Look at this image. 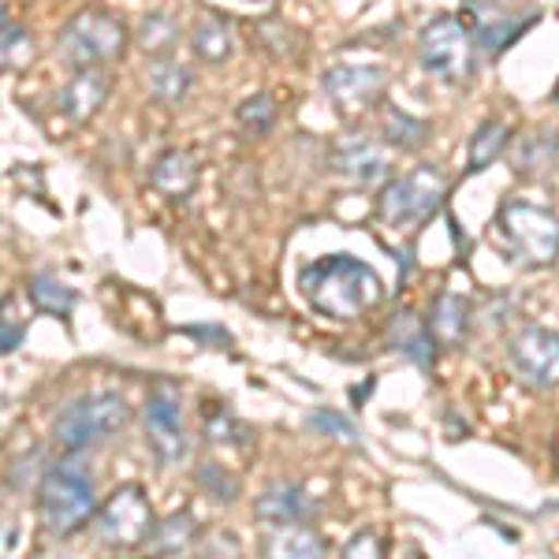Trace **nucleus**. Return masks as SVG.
<instances>
[{
    "mask_svg": "<svg viewBox=\"0 0 559 559\" xmlns=\"http://www.w3.org/2000/svg\"><path fill=\"white\" fill-rule=\"evenodd\" d=\"M299 287L306 302L332 321L362 318L384 295L381 276L373 273V265H366V261L350 254H329L318 258L313 265H306L299 273Z\"/></svg>",
    "mask_w": 559,
    "mask_h": 559,
    "instance_id": "f257e3e1",
    "label": "nucleus"
},
{
    "mask_svg": "<svg viewBox=\"0 0 559 559\" xmlns=\"http://www.w3.org/2000/svg\"><path fill=\"white\" fill-rule=\"evenodd\" d=\"M97 508L94 477L83 463L64 459V463H52L38 481V515L49 526V534L68 537L75 530H83L90 515Z\"/></svg>",
    "mask_w": 559,
    "mask_h": 559,
    "instance_id": "f03ea898",
    "label": "nucleus"
},
{
    "mask_svg": "<svg viewBox=\"0 0 559 559\" xmlns=\"http://www.w3.org/2000/svg\"><path fill=\"white\" fill-rule=\"evenodd\" d=\"M128 49V26L116 15L86 8L75 20H68V26L60 31L57 52L71 71H86V68H102L123 57Z\"/></svg>",
    "mask_w": 559,
    "mask_h": 559,
    "instance_id": "7ed1b4c3",
    "label": "nucleus"
},
{
    "mask_svg": "<svg viewBox=\"0 0 559 559\" xmlns=\"http://www.w3.org/2000/svg\"><path fill=\"white\" fill-rule=\"evenodd\" d=\"M128 426V403L116 392H94L83 400L68 403L64 411L52 421V440H57L64 452H86L90 444L105 437H116Z\"/></svg>",
    "mask_w": 559,
    "mask_h": 559,
    "instance_id": "20e7f679",
    "label": "nucleus"
},
{
    "mask_svg": "<svg viewBox=\"0 0 559 559\" xmlns=\"http://www.w3.org/2000/svg\"><path fill=\"white\" fill-rule=\"evenodd\" d=\"M508 254L519 265H548L559 258V216L552 210H540L534 202H508L496 216Z\"/></svg>",
    "mask_w": 559,
    "mask_h": 559,
    "instance_id": "39448f33",
    "label": "nucleus"
},
{
    "mask_svg": "<svg viewBox=\"0 0 559 559\" xmlns=\"http://www.w3.org/2000/svg\"><path fill=\"white\" fill-rule=\"evenodd\" d=\"M448 194V179L437 173L432 165H421L407 173L403 179H392V183L381 191V202H377V213L388 228L395 231H414L429 221L432 213L444 205Z\"/></svg>",
    "mask_w": 559,
    "mask_h": 559,
    "instance_id": "423d86ee",
    "label": "nucleus"
},
{
    "mask_svg": "<svg viewBox=\"0 0 559 559\" xmlns=\"http://www.w3.org/2000/svg\"><path fill=\"white\" fill-rule=\"evenodd\" d=\"M474 31L466 23L452 20V15H440L421 31L418 57L421 68L432 71L444 83H463L474 68Z\"/></svg>",
    "mask_w": 559,
    "mask_h": 559,
    "instance_id": "0eeeda50",
    "label": "nucleus"
},
{
    "mask_svg": "<svg viewBox=\"0 0 559 559\" xmlns=\"http://www.w3.org/2000/svg\"><path fill=\"white\" fill-rule=\"evenodd\" d=\"M153 508L139 485H123L97 511V540L108 548H134L153 537Z\"/></svg>",
    "mask_w": 559,
    "mask_h": 559,
    "instance_id": "6e6552de",
    "label": "nucleus"
},
{
    "mask_svg": "<svg viewBox=\"0 0 559 559\" xmlns=\"http://www.w3.org/2000/svg\"><path fill=\"white\" fill-rule=\"evenodd\" d=\"M508 362L530 388L559 384V332L526 324L508 340Z\"/></svg>",
    "mask_w": 559,
    "mask_h": 559,
    "instance_id": "1a4fd4ad",
    "label": "nucleus"
},
{
    "mask_svg": "<svg viewBox=\"0 0 559 559\" xmlns=\"http://www.w3.org/2000/svg\"><path fill=\"white\" fill-rule=\"evenodd\" d=\"M388 86V71L373 64H336L324 71V94L340 116L366 112Z\"/></svg>",
    "mask_w": 559,
    "mask_h": 559,
    "instance_id": "9d476101",
    "label": "nucleus"
},
{
    "mask_svg": "<svg viewBox=\"0 0 559 559\" xmlns=\"http://www.w3.org/2000/svg\"><path fill=\"white\" fill-rule=\"evenodd\" d=\"M332 173L344 176L355 187H381L392 176V157L384 146H377L366 134H344L332 146Z\"/></svg>",
    "mask_w": 559,
    "mask_h": 559,
    "instance_id": "9b49d317",
    "label": "nucleus"
},
{
    "mask_svg": "<svg viewBox=\"0 0 559 559\" xmlns=\"http://www.w3.org/2000/svg\"><path fill=\"white\" fill-rule=\"evenodd\" d=\"M142 421H146V437L157 463L173 466L187 455L183 411H179V400L173 392H153L146 400V411H142Z\"/></svg>",
    "mask_w": 559,
    "mask_h": 559,
    "instance_id": "f8f14e48",
    "label": "nucleus"
},
{
    "mask_svg": "<svg viewBox=\"0 0 559 559\" xmlns=\"http://www.w3.org/2000/svg\"><path fill=\"white\" fill-rule=\"evenodd\" d=\"M108 94H112V75L102 68H86V71H79L64 90H60L57 108L68 123H75L79 128V123L94 120L97 108L108 102Z\"/></svg>",
    "mask_w": 559,
    "mask_h": 559,
    "instance_id": "ddd939ff",
    "label": "nucleus"
},
{
    "mask_svg": "<svg viewBox=\"0 0 559 559\" xmlns=\"http://www.w3.org/2000/svg\"><path fill=\"white\" fill-rule=\"evenodd\" d=\"M313 511H318V503H313V496L302 489V485H269L265 492L254 500V515L261 522H269V526H292V522H306L313 519Z\"/></svg>",
    "mask_w": 559,
    "mask_h": 559,
    "instance_id": "4468645a",
    "label": "nucleus"
},
{
    "mask_svg": "<svg viewBox=\"0 0 559 559\" xmlns=\"http://www.w3.org/2000/svg\"><path fill=\"white\" fill-rule=\"evenodd\" d=\"M198 176H202L198 157H194V153H187V150L160 153V157L153 160V168H150V183L157 187L165 198H191L194 187H198Z\"/></svg>",
    "mask_w": 559,
    "mask_h": 559,
    "instance_id": "2eb2a0df",
    "label": "nucleus"
},
{
    "mask_svg": "<svg viewBox=\"0 0 559 559\" xmlns=\"http://www.w3.org/2000/svg\"><path fill=\"white\" fill-rule=\"evenodd\" d=\"M388 344H392L400 355H407L414 366L429 369L432 366V355H437V336H432L429 324H421L418 313L411 310H400L392 321H388Z\"/></svg>",
    "mask_w": 559,
    "mask_h": 559,
    "instance_id": "dca6fc26",
    "label": "nucleus"
},
{
    "mask_svg": "<svg viewBox=\"0 0 559 559\" xmlns=\"http://www.w3.org/2000/svg\"><path fill=\"white\" fill-rule=\"evenodd\" d=\"M466 324H471V306H466V299H459V295L444 292L437 302H432L429 329H432V336H437V344L455 347L459 340L466 336Z\"/></svg>",
    "mask_w": 559,
    "mask_h": 559,
    "instance_id": "f3484780",
    "label": "nucleus"
},
{
    "mask_svg": "<svg viewBox=\"0 0 559 559\" xmlns=\"http://www.w3.org/2000/svg\"><path fill=\"white\" fill-rule=\"evenodd\" d=\"M559 160V134L556 131H537V134H526L519 139V150H515V173L519 176H537L545 168H552Z\"/></svg>",
    "mask_w": 559,
    "mask_h": 559,
    "instance_id": "a211bd4d",
    "label": "nucleus"
},
{
    "mask_svg": "<svg viewBox=\"0 0 559 559\" xmlns=\"http://www.w3.org/2000/svg\"><path fill=\"white\" fill-rule=\"evenodd\" d=\"M324 537L313 534L310 526H273V537L265 540V552L269 556H295V559H310V556H324Z\"/></svg>",
    "mask_w": 559,
    "mask_h": 559,
    "instance_id": "6ab92c4d",
    "label": "nucleus"
},
{
    "mask_svg": "<svg viewBox=\"0 0 559 559\" xmlns=\"http://www.w3.org/2000/svg\"><path fill=\"white\" fill-rule=\"evenodd\" d=\"M530 26H534V15H526V20H522V15H500V12H492L489 20H477L474 23V41L481 45L485 52H503L508 49L511 41L519 38L522 31H530Z\"/></svg>",
    "mask_w": 559,
    "mask_h": 559,
    "instance_id": "aec40b11",
    "label": "nucleus"
},
{
    "mask_svg": "<svg viewBox=\"0 0 559 559\" xmlns=\"http://www.w3.org/2000/svg\"><path fill=\"white\" fill-rule=\"evenodd\" d=\"M511 142V131L503 120H489L481 123V128L474 131L471 139V153H466V173H485V168L492 165L496 157H500L503 150H508Z\"/></svg>",
    "mask_w": 559,
    "mask_h": 559,
    "instance_id": "412c9836",
    "label": "nucleus"
},
{
    "mask_svg": "<svg viewBox=\"0 0 559 559\" xmlns=\"http://www.w3.org/2000/svg\"><path fill=\"white\" fill-rule=\"evenodd\" d=\"M236 49V38H231V26L221 20V15H205L194 31V52L205 60V64H224Z\"/></svg>",
    "mask_w": 559,
    "mask_h": 559,
    "instance_id": "4be33fe9",
    "label": "nucleus"
},
{
    "mask_svg": "<svg viewBox=\"0 0 559 559\" xmlns=\"http://www.w3.org/2000/svg\"><path fill=\"white\" fill-rule=\"evenodd\" d=\"M31 299L38 310L52 313V318H60V321H68V313L75 310V292L52 276H34L31 280Z\"/></svg>",
    "mask_w": 559,
    "mask_h": 559,
    "instance_id": "5701e85b",
    "label": "nucleus"
},
{
    "mask_svg": "<svg viewBox=\"0 0 559 559\" xmlns=\"http://www.w3.org/2000/svg\"><path fill=\"white\" fill-rule=\"evenodd\" d=\"M191 90V71L173 64V60H157V64L150 68V94L157 97V102L173 105L179 97Z\"/></svg>",
    "mask_w": 559,
    "mask_h": 559,
    "instance_id": "b1692460",
    "label": "nucleus"
},
{
    "mask_svg": "<svg viewBox=\"0 0 559 559\" xmlns=\"http://www.w3.org/2000/svg\"><path fill=\"white\" fill-rule=\"evenodd\" d=\"M198 522L187 515H173L165 522V526H157L153 530V548H157V552H168V556H183L187 548L194 545V534H198Z\"/></svg>",
    "mask_w": 559,
    "mask_h": 559,
    "instance_id": "393cba45",
    "label": "nucleus"
},
{
    "mask_svg": "<svg viewBox=\"0 0 559 559\" xmlns=\"http://www.w3.org/2000/svg\"><path fill=\"white\" fill-rule=\"evenodd\" d=\"M384 139L392 142V146L418 150L421 142H426V123H418L414 116L400 112V108H392V112L384 116Z\"/></svg>",
    "mask_w": 559,
    "mask_h": 559,
    "instance_id": "a878e982",
    "label": "nucleus"
},
{
    "mask_svg": "<svg viewBox=\"0 0 559 559\" xmlns=\"http://www.w3.org/2000/svg\"><path fill=\"white\" fill-rule=\"evenodd\" d=\"M0 31H4V68L8 71H20L31 64V57H34V45L31 38H26V31L20 23H12V15H4V23H0Z\"/></svg>",
    "mask_w": 559,
    "mask_h": 559,
    "instance_id": "bb28decb",
    "label": "nucleus"
},
{
    "mask_svg": "<svg viewBox=\"0 0 559 559\" xmlns=\"http://www.w3.org/2000/svg\"><path fill=\"white\" fill-rule=\"evenodd\" d=\"M239 123L247 131H254V134H265L269 128L276 123V102L269 94H254V97H247V102L239 105Z\"/></svg>",
    "mask_w": 559,
    "mask_h": 559,
    "instance_id": "cd10ccee",
    "label": "nucleus"
},
{
    "mask_svg": "<svg viewBox=\"0 0 559 559\" xmlns=\"http://www.w3.org/2000/svg\"><path fill=\"white\" fill-rule=\"evenodd\" d=\"M139 38L150 52H168L179 41V26H176L173 15H150V20L142 23Z\"/></svg>",
    "mask_w": 559,
    "mask_h": 559,
    "instance_id": "c85d7f7f",
    "label": "nucleus"
},
{
    "mask_svg": "<svg viewBox=\"0 0 559 559\" xmlns=\"http://www.w3.org/2000/svg\"><path fill=\"white\" fill-rule=\"evenodd\" d=\"M198 485H202L213 500H236V492H239L236 477L224 471V466H216V463H202V471H198Z\"/></svg>",
    "mask_w": 559,
    "mask_h": 559,
    "instance_id": "c756f323",
    "label": "nucleus"
},
{
    "mask_svg": "<svg viewBox=\"0 0 559 559\" xmlns=\"http://www.w3.org/2000/svg\"><path fill=\"white\" fill-rule=\"evenodd\" d=\"M310 426L318 429V432H324V437H332V440H347V444H358V432H355V426L344 418V414H336V411H313L310 414Z\"/></svg>",
    "mask_w": 559,
    "mask_h": 559,
    "instance_id": "7c9ffc66",
    "label": "nucleus"
},
{
    "mask_svg": "<svg viewBox=\"0 0 559 559\" xmlns=\"http://www.w3.org/2000/svg\"><path fill=\"white\" fill-rule=\"evenodd\" d=\"M231 432H242V426L231 414H213L210 426H205V437H210L213 444H236L239 437H231Z\"/></svg>",
    "mask_w": 559,
    "mask_h": 559,
    "instance_id": "2f4dec72",
    "label": "nucleus"
},
{
    "mask_svg": "<svg viewBox=\"0 0 559 559\" xmlns=\"http://www.w3.org/2000/svg\"><path fill=\"white\" fill-rule=\"evenodd\" d=\"M344 556H384V540L373 530H358L344 545Z\"/></svg>",
    "mask_w": 559,
    "mask_h": 559,
    "instance_id": "473e14b6",
    "label": "nucleus"
},
{
    "mask_svg": "<svg viewBox=\"0 0 559 559\" xmlns=\"http://www.w3.org/2000/svg\"><path fill=\"white\" fill-rule=\"evenodd\" d=\"M20 340H23V329H20V321H15V313H12V302H4V321H0V350H4V355H12V350L20 347Z\"/></svg>",
    "mask_w": 559,
    "mask_h": 559,
    "instance_id": "72a5a7b5",
    "label": "nucleus"
},
{
    "mask_svg": "<svg viewBox=\"0 0 559 559\" xmlns=\"http://www.w3.org/2000/svg\"><path fill=\"white\" fill-rule=\"evenodd\" d=\"M191 340H216V344H231V336L224 329H210V324H191V329H183Z\"/></svg>",
    "mask_w": 559,
    "mask_h": 559,
    "instance_id": "f704fd0d",
    "label": "nucleus"
},
{
    "mask_svg": "<svg viewBox=\"0 0 559 559\" xmlns=\"http://www.w3.org/2000/svg\"><path fill=\"white\" fill-rule=\"evenodd\" d=\"M556 463H559V440H556Z\"/></svg>",
    "mask_w": 559,
    "mask_h": 559,
    "instance_id": "c9c22d12",
    "label": "nucleus"
},
{
    "mask_svg": "<svg viewBox=\"0 0 559 559\" xmlns=\"http://www.w3.org/2000/svg\"><path fill=\"white\" fill-rule=\"evenodd\" d=\"M556 97H559V86H556Z\"/></svg>",
    "mask_w": 559,
    "mask_h": 559,
    "instance_id": "e433bc0d",
    "label": "nucleus"
}]
</instances>
